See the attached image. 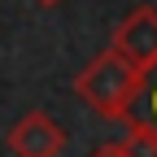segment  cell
<instances>
[{
    "mask_svg": "<svg viewBox=\"0 0 157 157\" xmlns=\"http://www.w3.org/2000/svg\"><path fill=\"white\" fill-rule=\"evenodd\" d=\"M144 83H148V74H140L118 48L96 52L92 61L74 74L78 101L92 105L101 118H109V122H127V118H131L135 101L144 96Z\"/></svg>",
    "mask_w": 157,
    "mask_h": 157,
    "instance_id": "cell-1",
    "label": "cell"
},
{
    "mask_svg": "<svg viewBox=\"0 0 157 157\" xmlns=\"http://www.w3.org/2000/svg\"><path fill=\"white\" fill-rule=\"evenodd\" d=\"M66 127L44 109H26L17 122L5 131V148L13 157H61L66 153Z\"/></svg>",
    "mask_w": 157,
    "mask_h": 157,
    "instance_id": "cell-2",
    "label": "cell"
},
{
    "mask_svg": "<svg viewBox=\"0 0 157 157\" xmlns=\"http://www.w3.org/2000/svg\"><path fill=\"white\" fill-rule=\"evenodd\" d=\"M109 48H118L140 74L157 70V9L153 5H135L122 22L113 26V44Z\"/></svg>",
    "mask_w": 157,
    "mask_h": 157,
    "instance_id": "cell-3",
    "label": "cell"
},
{
    "mask_svg": "<svg viewBox=\"0 0 157 157\" xmlns=\"http://www.w3.org/2000/svg\"><path fill=\"white\" fill-rule=\"evenodd\" d=\"M127 135H122V148L127 157H157V122L153 118H127Z\"/></svg>",
    "mask_w": 157,
    "mask_h": 157,
    "instance_id": "cell-4",
    "label": "cell"
},
{
    "mask_svg": "<svg viewBox=\"0 0 157 157\" xmlns=\"http://www.w3.org/2000/svg\"><path fill=\"white\" fill-rule=\"evenodd\" d=\"M87 157H127V148H122V140H118V144L109 140V144H96V148H92Z\"/></svg>",
    "mask_w": 157,
    "mask_h": 157,
    "instance_id": "cell-5",
    "label": "cell"
},
{
    "mask_svg": "<svg viewBox=\"0 0 157 157\" xmlns=\"http://www.w3.org/2000/svg\"><path fill=\"white\" fill-rule=\"evenodd\" d=\"M148 109H153V122H157V87L148 92Z\"/></svg>",
    "mask_w": 157,
    "mask_h": 157,
    "instance_id": "cell-6",
    "label": "cell"
},
{
    "mask_svg": "<svg viewBox=\"0 0 157 157\" xmlns=\"http://www.w3.org/2000/svg\"><path fill=\"white\" fill-rule=\"evenodd\" d=\"M35 5H44V9H52V5H61V0H35Z\"/></svg>",
    "mask_w": 157,
    "mask_h": 157,
    "instance_id": "cell-7",
    "label": "cell"
}]
</instances>
